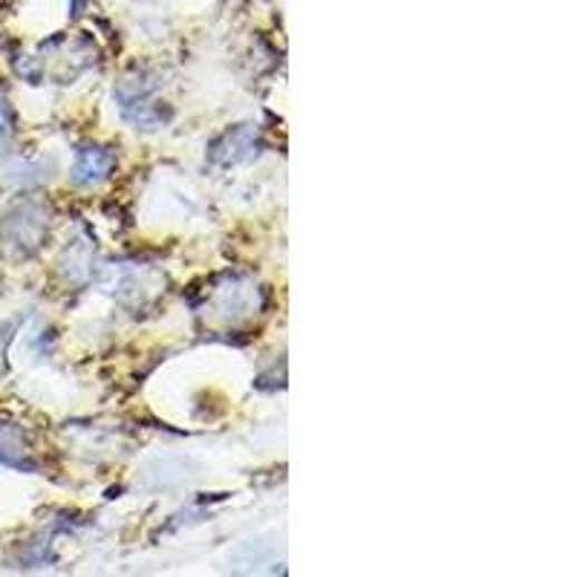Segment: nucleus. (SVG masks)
I'll list each match as a JSON object with an SVG mask.
<instances>
[{
    "label": "nucleus",
    "instance_id": "nucleus-1",
    "mask_svg": "<svg viewBox=\"0 0 577 577\" xmlns=\"http://www.w3.org/2000/svg\"><path fill=\"white\" fill-rule=\"evenodd\" d=\"M47 232H50V212L43 208V203L23 199L0 219V257L12 263L29 261L32 254L41 252Z\"/></svg>",
    "mask_w": 577,
    "mask_h": 577
},
{
    "label": "nucleus",
    "instance_id": "nucleus-2",
    "mask_svg": "<svg viewBox=\"0 0 577 577\" xmlns=\"http://www.w3.org/2000/svg\"><path fill=\"white\" fill-rule=\"evenodd\" d=\"M150 92L154 87H141V85H125L119 90V107H121V116L127 121H134L136 127H145V130H154L165 121L163 107L150 105Z\"/></svg>",
    "mask_w": 577,
    "mask_h": 577
},
{
    "label": "nucleus",
    "instance_id": "nucleus-3",
    "mask_svg": "<svg viewBox=\"0 0 577 577\" xmlns=\"http://www.w3.org/2000/svg\"><path fill=\"white\" fill-rule=\"evenodd\" d=\"M116 156L114 150L101 148V145H85L78 150L76 165H72V183L76 185H99L107 176L114 174Z\"/></svg>",
    "mask_w": 577,
    "mask_h": 577
},
{
    "label": "nucleus",
    "instance_id": "nucleus-4",
    "mask_svg": "<svg viewBox=\"0 0 577 577\" xmlns=\"http://www.w3.org/2000/svg\"><path fill=\"white\" fill-rule=\"evenodd\" d=\"M0 464L14 468V471H36L38 468L27 433L18 424L3 422V419H0Z\"/></svg>",
    "mask_w": 577,
    "mask_h": 577
},
{
    "label": "nucleus",
    "instance_id": "nucleus-5",
    "mask_svg": "<svg viewBox=\"0 0 577 577\" xmlns=\"http://www.w3.org/2000/svg\"><path fill=\"white\" fill-rule=\"evenodd\" d=\"M257 154V139L252 127H234L228 134L219 136L212 148V159L217 165H234L243 159H252Z\"/></svg>",
    "mask_w": 577,
    "mask_h": 577
},
{
    "label": "nucleus",
    "instance_id": "nucleus-6",
    "mask_svg": "<svg viewBox=\"0 0 577 577\" xmlns=\"http://www.w3.org/2000/svg\"><path fill=\"white\" fill-rule=\"evenodd\" d=\"M12 136H14L12 110H9L7 96L0 92V154H7L9 145H12Z\"/></svg>",
    "mask_w": 577,
    "mask_h": 577
},
{
    "label": "nucleus",
    "instance_id": "nucleus-7",
    "mask_svg": "<svg viewBox=\"0 0 577 577\" xmlns=\"http://www.w3.org/2000/svg\"><path fill=\"white\" fill-rule=\"evenodd\" d=\"M18 330V321L12 324H3L0 326V373H3V359H7V344L12 341V332Z\"/></svg>",
    "mask_w": 577,
    "mask_h": 577
}]
</instances>
